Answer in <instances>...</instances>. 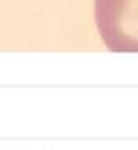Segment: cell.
<instances>
[{"mask_svg":"<svg viewBox=\"0 0 138 150\" xmlns=\"http://www.w3.org/2000/svg\"><path fill=\"white\" fill-rule=\"evenodd\" d=\"M95 21L110 51L138 53V0H95Z\"/></svg>","mask_w":138,"mask_h":150,"instance_id":"obj_1","label":"cell"}]
</instances>
